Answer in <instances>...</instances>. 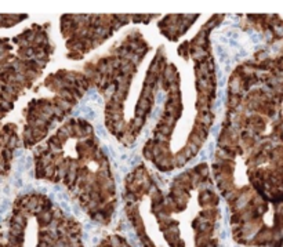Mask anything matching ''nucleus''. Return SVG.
Segmentation results:
<instances>
[{"instance_id":"1","label":"nucleus","mask_w":283,"mask_h":247,"mask_svg":"<svg viewBox=\"0 0 283 247\" xmlns=\"http://www.w3.org/2000/svg\"><path fill=\"white\" fill-rule=\"evenodd\" d=\"M75 115H83L84 117H87L89 120H94L97 116V109L89 104V105H80L77 111H75Z\"/></svg>"},{"instance_id":"2","label":"nucleus","mask_w":283,"mask_h":247,"mask_svg":"<svg viewBox=\"0 0 283 247\" xmlns=\"http://www.w3.org/2000/svg\"><path fill=\"white\" fill-rule=\"evenodd\" d=\"M122 229H123V232L126 233L127 239H129V242L131 243V246H133V247H141V246H139V240H138V238H137V235L134 233V230L131 229L130 226L127 225V224H124Z\"/></svg>"},{"instance_id":"3","label":"nucleus","mask_w":283,"mask_h":247,"mask_svg":"<svg viewBox=\"0 0 283 247\" xmlns=\"http://www.w3.org/2000/svg\"><path fill=\"white\" fill-rule=\"evenodd\" d=\"M10 209V200L6 195H0V217L4 215Z\"/></svg>"},{"instance_id":"4","label":"nucleus","mask_w":283,"mask_h":247,"mask_svg":"<svg viewBox=\"0 0 283 247\" xmlns=\"http://www.w3.org/2000/svg\"><path fill=\"white\" fill-rule=\"evenodd\" d=\"M0 195H4V192H3V187H1V184H0Z\"/></svg>"}]
</instances>
